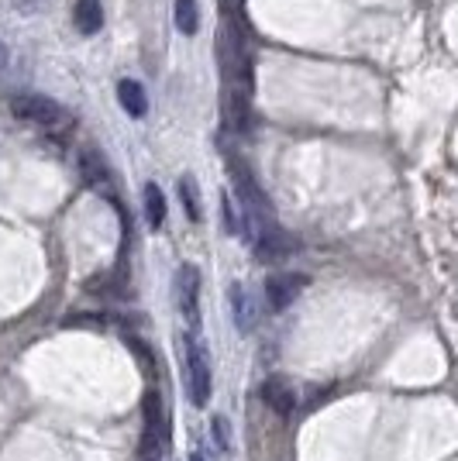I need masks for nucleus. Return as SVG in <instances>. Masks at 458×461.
I'll use <instances>...</instances> for the list:
<instances>
[{
  "instance_id": "1",
  "label": "nucleus",
  "mask_w": 458,
  "mask_h": 461,
  "mask_svg": "<svg viewBox=\"0 0 458 461\" xmlns=\"http://www.w3.org/2000/svg\"><path fill=\"white\" fill-rule=\"evenodd\" d=\"M217 62L228 90L249 93V49H245V31L238 25H225V35L217 38Z\"/></svg>"
},
{
  "instance_id": "2",
  "label": "nucleus",
  "mask_w": 458,
  "mask_h": 461,
  "mask_svg": "<svg viewBox=\"0 0 458 461\" xmlns=\"http://www.w3.org/2000/svg\"><path fill=\"white\" fill-rule=\"evenodd\" d=\"M183 372H186V392L193 407H207L210 403V389H214V376H210V359L207 348L193 337H183Z\"/></svg>"
},
{
  "instance_id": "3",
  "label": "nucleus",
  "mask_w": 458,
  "mask_h": 461,
  "mask_svg": "<svg viewBox=\"0 0 458 461\" xmlns=\"http://www.w3.org/2000/svg\"><path fill=\"white\" fill-rule=\"evenodd\" d=\"M176 303H179V313L197 328V324H200V269H197V265H179Z\"/></svg>"
},
{
  "instance_id": "4",
  "label": "nucleus",
  "mask_w": 458,
  "mask_h": 461,
  "mask_svg": "<svg viewBox=\"0 0 458 461\" xmlns=\"http://www.w3.org/2000/svg\"><path fill=\"white\" fill-rule=\"evenodd\" d=\"M11 114L28 125H52L59 117V103L42 97V93H21L11 101Z\"/></svg>"
},
{
  "instance_id": "5",
  "label": "nucleus",
  "mask_w": 458,
  "mask_h": 461,
  "mask_svg": "<svg viewBox=\"0 0 458 461\" xmlns=\"http://www.w3.org/2000/svg\"><path fill=\"white\" fill-rule=\"evenodd\" d=\"M304 286H307V279L300 272H276V276L266 279V303L280 313V310H286L297 296H300Z\"/></svg>"
},
{
  "instance_id": "6",
  "label": "nucleus",
  "mask_w": 458,
  "mask_h": 461,
  "mask_svg": "<svg viewBox=\"0 0 458 461\" xmlns=\"http://www.w3.org/2000/svg\"><path fill=\"white\" fill-rule=\"evenodd\" d=\"M262 403L276 413V417H290V413L297 410V389L286 383L282 376H269L262 383Z\"/></svg>"
},
{
  "instance_id": "7",
  "label": "nucleus",
  "mask_w": 458,
  "mask_h": 461,
  "mask_svg": "<svg viewBox=\"0 0 458 461\" xmlns=\"http://www.w3.org/2000/svg\"><path fill=\"white\" fill-rule=\"evenodd\" d=\"M255 252L262 262H282V258L293 252V238L280 228H262L258 230V238H255Z\"/></svg>"
},
{
  "instance_id": "8",
  "label": "nucleus",
  "mask_w": 458,
  "mask_h": 461,
  "mask_svg": "<svg viewBox=\"0 0 458 461\" xmlns=\"http://www.w3.org/2000/svg\"><path fill=\"white\" fill-rule=\"evenodd\" d=\"M77 166H79V176L90 182V186H103L110 180V169L103 162V155L97 152V145H83L77 155Z\"/></svg>"
},
{
  "instance_id": "9",
  "label": "nucleus",
  "mask_w": 458,
  "mask_h": 461,
  "mask_svg": "<svg viewBox=\"0 0 458 461\" xmlns=\"http://www.w3.org/2000/svg\"><path fill=\"white\" fill-rule=\"evenodd\" d=\"M142 413H145V437H155L166 444V424H162V396L149 389L142 396Z\"/></svg>"
},
{
  "instance_id": "10",
  "label": "nucleus",
  "mask_w": 458,
  "mask_h": 461,
  "mask_svg": "<svg viewBox=\"0 0 458 461\" xmlns=\"http://www.w3.org/2000/svg\"><path fill=\"white\" fill-rule=\"evenodd\" d=\"M231 310H234V328L249 334L255 328V303L241 286H231Z\"/></svg>"
},
{
  "instance_id": "11",
  "label": "nucleus",
  "mask_w": 458,
  "mask_h": 461,
  "mask_svg": "<svg viewBox=\"0 0 458 461\" xmlns=\"http://www.w3.org/2000/svg\"><path fill=\"white\" fill-rule=\"evenodd\" d=\"M118 101H121L125 114H131V117H145V110H149L145 90H142L135 79H121V83H118Z\"/></svg>"
},
{
  "instance_id": "12",
  "label": "nucleus",
  "mask_w": 458,
  "mask_h": 461,
  "mask_svg": "<svg viewBox=\"0 0 458 461\" xmlns=\"http://www.w3.org/2000/svg\"><path fill=\"white\" fill-rule=\"evenodd\" d=\"M73 21L83 35H97L103 25V11H101V0H77V14Z\"/></svg>"
},
{
  "instance_id": "13",
  "label": "nucleus",
  "mask_w": 458,
  "mask_h": 461,
  "mask_svg": "<svg viewBox=\"0 0 458 461\" xmlns=\"http://www.w3.org/2000/svg\"><path fill=\"white\" fill-rule=\"evenodd\" d=\"M142 197H145V221H149L152 230H159L162 221H166V197H162V190H159L155 182H145Z\"/></svg>"
},
{
  "instance_id": "14",
  "label": "nucleus",
  "mask_w": 458,
  "mask_h": 461,
  "mask_svg": "<svg viewBox=\"0 0 458 461\" xmlns=\"http://www.w3.org/2000/svg\"><path fill=\"white\" fill-rule=\"evenodd\" d=\"M179 200H183V210L190 221H200L204 217V206H200V186L193 176H183L179 180Z\"/></svg>"
},
{
  "instance_id": "15",
  "label": "nucleus",
  "mask_w": 458,
  "mask_h": 461,
  "mask_svg": "<svg viewBox=\"0 0 458 461\" xmlns=\"http://www.w3.org/2000/svg\"><path fill=\"white\" fill-rule=\"evenodd\" d=\"M176 28L183 35H193L200 28V7H197V0H176Z\"/></svg>"
},
{
  "instance_id": "16",
  "label": "nucleus",
  "mask_w": 458,
  "mask_h": 461,
  "mask_svg": "<svg viewBox=\"0 0 458 461\" xmlns=\"http://www.w3.org/2000/svg\"><path fill=\"white\" fill-rule=\"evenodd\" d=\"M127 348H131V355L142 361V368H145V376H155V359H152V352H149V344L145 341H127Z\"/></svg>"
},
{
  "instance_id": "17",
  "label": "nucleus",
  "mask_w": 458,
  "mask_h": 461,
  "mask_svg": "<svg viewBox=\"0 0 458 461\" xmlns=\"http://www.w3.org/2000/svg\"><path fill=\"white\" fill-rule=\"evenodd\" d=\"M210 437H214V444H217L221 451L228 448V420H225V417H214V420H210Z\"/></svg>"
},
{
  "instance_id": "18",
  "label": "nucleus",
  "mask_w": 458,
  "mask_h": 461,
  "mask_svg": "<svg viewBox=\"0 0 458 461\" xmlns=\"http://www.w3.org/2000/svg\"><path fill=\"white\" fill-rule=\"evenodd\" d=\"M4 62H7V45L0 42V66H4Z\"/></svg>"
},
{
  "instance_id": "19",
  "label": "nucleus",
  "mask_w": 458,
  "mask_h": 461,
  "mask_svg": "<svg viewBox=\"0 0 458 461\" xmlns=\"http://www.w3.org/2000/svg\"><path fill=\"white\" fill-rule=\"evenodd\" d=\"M190 461H204V458H200V455H190Z\"/></svg>"
}]
</instances>
